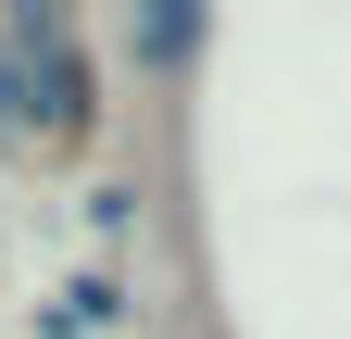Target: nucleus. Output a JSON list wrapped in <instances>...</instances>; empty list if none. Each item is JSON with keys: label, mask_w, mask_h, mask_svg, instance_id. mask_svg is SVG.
<instances>
[{"label": "nucleus", "mask_w": 351, "mask_h": 339, "mask_svg": "<svg viewBox=\"0 0 351 339\" xmlns=\"http://www.w3.org/2000/svg\"><path fill=\"white\" fill-rule=\"evenodd\" d=\"M101 113L75 63V13L63 0H13L0 13V139H75Z\"/></svg>", "instance_id": "obj_1"}, {"label": "nucleus", "mask_w": 351, "mask_h": 339, "mask_svg": "<svg viewBox=\"0 0 351 339\" xmlns=\"http://www.w3.org/2000/svg\"><path fill=\"white\" fill-rule=\"evenodd\" d=\"M201 51V13L189 0H163V13H125V63H189Z\"/></svg>", "instance_id": "obj_2"}]
</instances>
